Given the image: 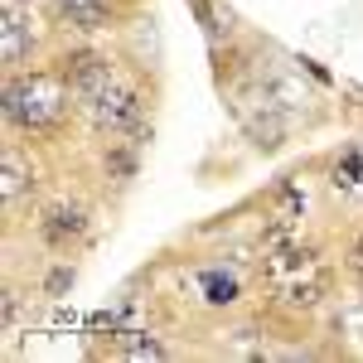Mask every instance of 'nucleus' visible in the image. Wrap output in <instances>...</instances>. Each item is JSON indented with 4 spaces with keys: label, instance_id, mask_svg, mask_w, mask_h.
I'll use <instances>...</instances> for the list:
<instances>
[{
    "label": "nucleus",
    "instance_id": "0eeeda50",
    "mask_svg": "<svg viewBox=\"0 0 363 363\" xmlns=\"http://www.w3.org/2000/svg\"><path fill=\"white\" fill-rule=\"evenodd\" d=\"M83 233H87V208H83V203H54V208L39 218V238H44L54 252L78 247Z\"/></svg>",
    "mask_w": 363,
    "mask_h": 363
},
{
    "label": "nucleus",
    "instance_id": "20e7f679",
    "mask_svg": "<svg viewBox=\"0 0 363 363\" xmlns=\"http://www.w3.org/2000/svg\"><path fill=\"white\" fill-rule=\"evenodd\" d=\"M63 83L73 87V97L78 102H97L107 87H116V68H112V58L107 54H92V49H73V54H63Z\"/></svg>",
    "mask_w": 363,
    "mask_h": 363
},
{
    "label": "nucleus",
    "instance_id": "39448f33",
    "mask_svg": "<svg viewBox=\"0 0 363 363\" xmlns=\"http://www.w3.org/2000/svg\"><path fill=\"white\" fill-rule=\"evenodd\" d=\"M301 213H306V194L301 189H281L272 199V213H267V223H262V247H286V242H296L301 238Z\"/></svg>",
    "mask_w": 363,
    "mask_h": 363
},
{
    "label": "nucleus",
    "instance_id": "f03ea898",
    "mask_svg": "<svg viewBox=\"0 0 363 363\" xmlns=\"http://www.w3.org/2000/svg\"><path fill=\"white\" fill-rule=\"evenodd\" d=\"M73 87L63 83V73H15L5 83V121L25 136H54L68 121Z\"/></svg>",
    "mask_w": 363,
    "mask_h": 363
},
{
    "label": "nucleus",
    "instance_id": "9b49d317",
    "mask_svg": "<svg viewBox=\"0 0 363 363\" xmlns=\"http://www.w3.org/2000/svg\"><path fill=\"white\" fill-rule=\"evenodd\" d=\"M107 169H112L116 179H131V174H136V160H131V150H107Z\"/></svg>",
    "mask_w": 363,
    "mask_h": 363
},
{
    "label": "nucleus",
    "instance_id": "1a4fd4ad",
    "mask_svg": "<svg viewBox=\"0 0 363 363\" xmlns=\"http://www.w3.org/2000/svg\"><path fill=\"white\" fill-rule=\"evenodd\" d=\"M29 189H34V165L25 160L20 145H5V155H0V194H5V203H15Z\"/></svg>",
    "mask_w": 363,
    "mask_h": 363
},
{
    "label": "nucleus",
    "instance_id": "9d476101",
    "mask_svg": "<svg viewBox=\"0 0 363 363\" xmlns=\"http://www.w3.org/2000/svg\"><path fill=\"white\" fill-rule=\"evenodd\" d=\"M194 291H199L203 306H233L242 296V281L233 277V272H223V267H208V272L194 277Z\"/></svg>",
    "mask_w": 363,
    "mask_h": 363
},
{
    "label": "nucleus",
    "instance_id": "7ed1b4c3",
    "mask_svg": "<svg viewBox=\"0 0 363 363\" xmlns=\"http://www.w3.org/2000/svg\"><path fill=\"white\" fill-rule=\"evenodd\" d=\"M87 116L102 136H140L145 131V97L136 87H107L97 102H87Z\"/></svg>",
    "mask_w": 363,
    "mask_h": 363
},
{
    "label": "nucleus",
    "instance_id": "6e6552de",
    "mask_svg": "<svg viewBox=\"0 0 363 363\" xmlns=\"http://www.w3.org/2000/svg\"><path fill=\"white\" fill-rule=\"evenodd\" d=\"M54 20L63 29H78V34H102L116 25L107 0H54Z\"/></svg>",
    "mask_w": 363,
    "mask_h": 363
},
{
    "label": "nucleus",
    "instance_id": "423d86ee",
    "mask_svg": "<svg viewBox=\"0 0 363 363\" xmlns=\"http://www.w3.org/2000/svg\"><path fill=\"white\" fill-rule=\"evenodd\" d=\"M5 25H0V63L15 73L20 63H29L34 58V15H29L25 5H5V15H0Z\"/></svg>",
    "mask_w": 363,
    "mask_h": 363
},
{
    "label": "nucleus",
    "instance_id": "f8f14e48",
    "mask_svg": "<svg viewBox=\"0 0 363 363\" xmlns=\"http://www.w3.org/2000/svg\"><path fill=\"white\" fill-rule=\"evenodd\" d=\"M349 272H354V277L363 281V238L354 242V247H349Z\"/></svg>",
    "mask_w": 363,
    "mask_h": 363
},
{
    "label": "nucleus",
    "instance_id": "f257e3e1",
    "mask_svg": "<svg viewBox=\"0 0 363 363\" xmlns=\"http://www.w3.org/2000/svg\"><path fill=\"white\" fill-rule=\"evenodd\" d=\"M262 281L277 296V306L315 310L330 296V286H335V267H330V257H320L315 247L286 242V247H272L262 257Z\"/></svg>",
    "mask_w": 363,
    "mask_h": 363
}]
</instances>
